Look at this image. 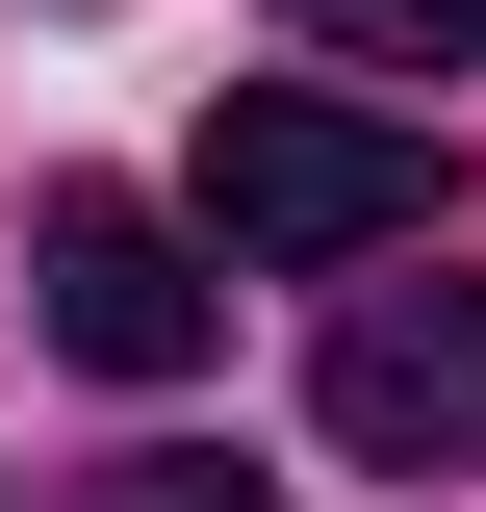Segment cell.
<instances>
[{
	"label": "cell",
	"mask_w": 486,
	"mask_h": 512,
	"mask_svg": "<svg viewBox=\"0 0 486 512\" xmlns=\"http://www.w3.org/2000/svg\"><path fill=\"white\" fill-rule=\"evenodd\" d=\"M461 231V128H384L333 77H231L205 103V256L231 282H359V256Z\"/></svg>",
	"instance_id": "obj_1"
},
{
	"label": "cell",
	"mask_w": 486,
	"mask_h": 512,
	"mask_svg": "<svg viewBox=\"0 0 486 512\" xmlns=\"http://www.w3.org/2000/svg\"><path fill=\"white\" fill-rule=\"evenodd\" d=\"M26 308H52V359H77V384H205V333H231V256H205V205L52 180V205H26Z\"/></svg>",
	"instance_id": "obj_2"
},
{
	"label": "cell",
	"mask_w": 486,
	"mask_h": 512,
	"mask_svg": "<svg viewBox=\"0 0 486 512\" xmlns=\"http://www.w3.org/2000/svg\"><path fill=\"white\" fill-rule=\"evenodd\" d=\"M307 410H333V461H384V487H461L486 461V282H359L333 359H307Z\"/></svg>",
	"instance_id": "obj_3"
},
{
	"label": "cell",
	"mask_w": 486,
	"mask_h": 512,
	"mask_svg": "<svg viewBox=\"0 0 486 512\" xmlns=\"http://www.w3.org/2000/svg\"><path fill=\"white\" fill-rule=\"evenodd\" d=\"M307 52H359V77H461L486 52V0H282Z\"/></svg>",
	"instance_id": "obj_4"
},
{
	"label": "cell",
	"mask_w": 486,
	"mask_h": 512,
	"mask_svg": "<svg viewBox=\"0 0 486 512\" xmlns=\"http://www.w3.org/2000/svg\"><path fill=\"white\" fill-rule=\"evenodd\" d=\"M77 512H282V487H256V461H205V436H154V461H103Z\"/></svg>",
	"instance_id": "obj_5"
}]
</instances>
